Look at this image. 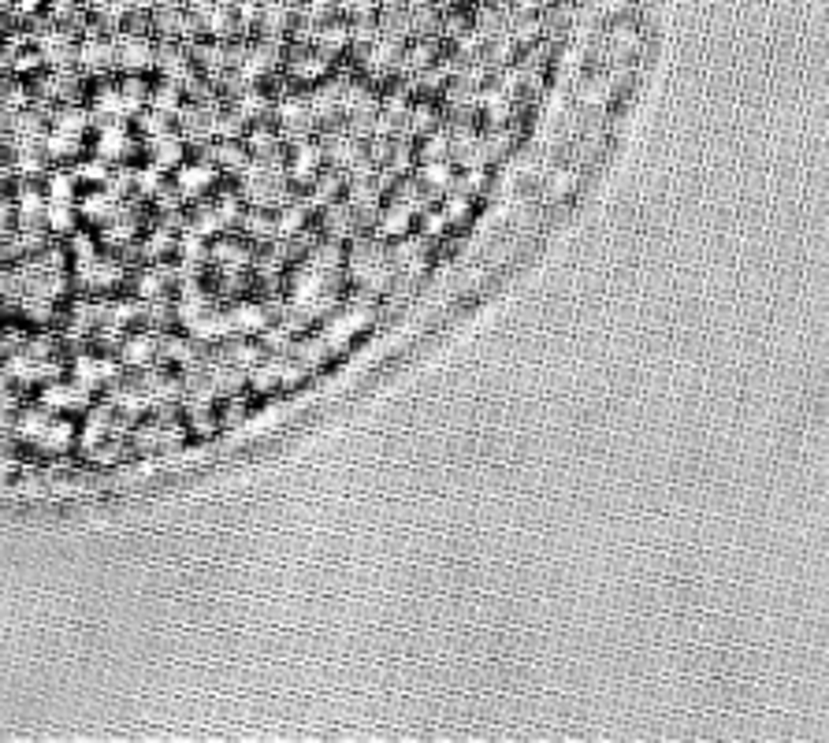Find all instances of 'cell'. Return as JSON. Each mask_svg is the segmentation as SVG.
Segmentation results:
<instances>
[{
  "label": "cell",
  "mask_w": 829,
  "mask_h": 743,
  "mask_svg": "<svg viewBox=\"0 0 829 743\" xmlns=\"http://www.w3.org/2000/svg\"><path fill=\"white\" fill-rule=\"evenodd\" d=\"M424 175H428L431 186H451V167H447V164H431Z\"/></svg>",
  "instance_id": "obj_1"
},
{
  "label": "cell",
  "mask_w": 829,
  "mask_h": 743,
  "mask_svg": "<svg viewBox=\"0 0 829 743\" xmlns=\"http://www.w3.org/2000/svg\"><path fill=\"white\" fill-rule=\"evenodd\" d=\"M443 216H447V219H465V216H469V201H465V197H454V201H451V212L443 208Z\"/></svg>",
  "instance_id": "obj_2"
}]
</instances>
